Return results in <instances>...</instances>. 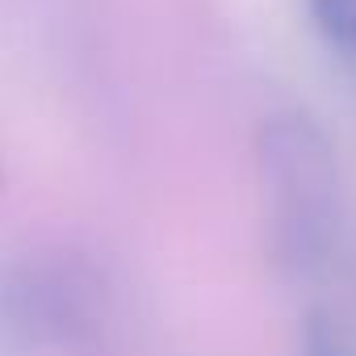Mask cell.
<instances>
[{"instance_id":"obj_4","label":"cell","mask_w":356,"mask_h":356,"mask_svg":"<svg viewBox=\"0 0 356 356\" xmlns=\"http://www.w3.org/2000/svg\"><path fill=\"white\" fill-rule=\"evenodd\" d=\"M298 356H356L348 335L339 331V323L323 310H314L306 323H302V335H298Z\"/></svg>"},{"instance_id":"obj_5","label":"cell","mask_w":356,"mask_h":356,"mask_svg":"<svg viewBox=\"0 0 356 356\" xmlns=\"http://www.w3.org/2000/svg\"><path fill=\"white\" fill-rule=\"evenodd\" d=\"M0 181H5V172H0Z\"/></svg>"},{"instance_id":"obj_2","label":"cell","mask_w":356,"mask_h":356,"mask_svg":"<svg viewBox=\"0 0 356 356\" xmlns=\"http://www.w3.org/2000/svg\"><path fill=\"white\" fill-rule=\"evenodd\" d=\"M118 293L88 256L30 248L0 260V339L38 356H109L118 348Z\"/></svg>"},{"instance_id":"obj_1","label":"cell","mask_w":356,"mask_h":356,"mask_svg":"<svg viewBox=\"0 0 356 356\" xmlns=\"http://www.w3.org/2000/svg\"><path fill=\"white\" fill-rule=\"evenodd\" d=\"M268 256L289 281H318L343 243V163L331 130L302 105L264 113L256 130Z\"/></svg>"},{"instance_id":"obj_3","label":"cell","mask_w":356,"mask_h":356,"mask_svg":"<svg viewBox=\"0 0 356 356\" xmlns=\"http://www.w3.org/2000/svg\"><path fill=\"white\" fill-rule=\"evenodd\" d=\"M306 22L335 63L339 80L356 92V0H302Z\"/></svg>"}]
</instances>
